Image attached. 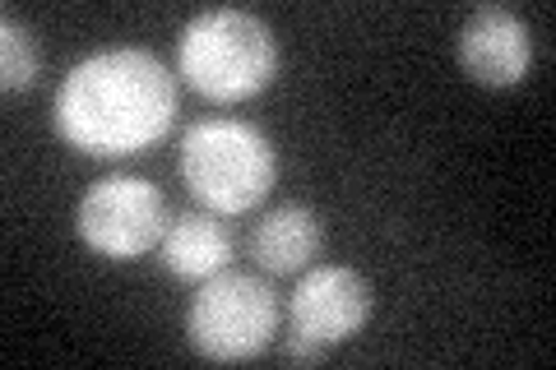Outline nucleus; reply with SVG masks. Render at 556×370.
I'll use <instances>...</instances> for the list:
<instances>
[{"mask_svg": "<svg viewBox=\"0 0 556 370\" xmlns=\"http://www.w3.org/2000/svg\"><path fill=\"white\" fill-rule=\"evenodd\" d=\"M177 79L144 47H108L70 65L51 102V126L89 157H130L172 130Z\"/></svg>", "mask_w": 556, "mask_h": 370, "instance_id": "f257e3e1", "label": "nucleus"}, {"mask_svg": "<svg viewBox=\"0 0 556 370\" xmlns=\"http://www.w3.org/2000/svg\"><path fill=\"white\" fill-rule=\"evenodd\" d=\"M177 75L208 102H247L278 75V42L251 10H200L177 38Z\"/></svg>", "mask_w": 556, "mask_h": 370, "instance_id": "f03ea898", "label": "nucleus"}, {"mask_svg": "<svg viewBox=\"0 0 556 370\" xmlns=\"http://www.w3.org/2000/svg\"><path fill=\"white\" fill-rule=\"evenodd\" d=\"M181 181L208 214H251L278 181V153L251 120H195L181 135Z\"/></svg>", "mask_w": 556, "mask_h": 370, "instance_id": "7ed1b4c3", "label": "nucleus"}, {"mask_svg": "<svg viewBox=\"0 0 556 370\" xmlns=\"http://www.w3.org/2000/svg\"><path fill=\"white\" fill-rule=\"evenodd\" d=\"M186 333L204 361H251L278 339V296L265 278L223 269L200 283Z\"/></svg>", "mask_w": 556, "mask_h": 370, "instance_id": "20e7f679", "label": "nucleus"}, {"mask_svg": "<svg viewBox=\"0 0 556 370\" xmlns=\"http://www.w3.org/2000/svg\"><path fill=\"white\" fill-rule=\"evenodd\" d=\"M79 241L102 259H139L167 232V200L144 176H102L79 200Z\"/></svg>", "mask_w": 556, "mask_h": 370, "instance_id": "39448f33", "label": "nucleus"}, {"mask_svg": "<svg viewBox=\"0 0 556 370\" xmlns=\"http://www.w3.org/2000/svg\"><path fill=\"white\" fill-rule=\"evenodd\" d=\"M371 320V288L367 278L343 264H316L288 296V329L306 333L325 347L348 343Z\"/></svg>", "mask_w": 556, "mask_h": 370, "instance_id": "423d86ee", "label": "nucleus"}, {"mask_svg": "<svg viewBox=\"0 0 556 370\" xmlns=\"http://www.w3.org/2000/svg\"><path fill=\"white\" fill-rule=\"evenodd\" d=\"M459 65L482 88H515L533 65V33L510 5H478L459 28Z\"/></svg>", "mask_w": 556, "mask_h": 370, "instance_id": "0eeeda50", "label": "nucleus"}, {"mask_svg": "<svg viewBox=\"0 0 556 370\" xmlns=\"http://www.w3.org/2000/svg\"><path fill=\"white\" fill-rule=\"evenodd\" d=\"M320 241H325V227H320L316 208L278 204V208H269V214L255 222L251 259L265 273H278V278H283V273H302L306 264L320 255Z\"/></svg>", "mask_w": 556, "mask_h": 370, "instance_id": "6e6552de", "label": "nucleus"}, {"mask_svg": "<svg viewBox=\"0 0 556 370\" xmlns=\"http://www.w3.org/2000/svg\"><path fill=\"white\" fill-rule=\"evenodd\" d=\"M232 259V237L214 214H181L167 222L163 232V264L181 283H204L228 269Z\"/></svg>", "mask_w": 556, "mask_h": 370, "instance_id": "1a4fd4ad", "label": "nucleus"}, {"mask_svg": "<svg viewBox=\"0 0 556 370\" xmlns=\"http://www.w3.org/2000/svg\"><path fill=\"white\" fill-rule=\"evenodd\" d=\"M38 42H33V33L14 20V14H5L0 20V84L10 88H28L33 79H38Z\"/></svg>", "mask_w": 556, "mask_h": 370, "instance_id": "9d476101", "label": "nucleus"}, {"mask_svg": "<svg viewBox=\"0 0 556 370\" xmlns=\"http://www.w3.org/2000/svg\"><path fill=\"white\" fill-rule=\"evenodd\" d=\"M283 352H288L292 361H325V357H329V347H325V343L306 339V333H298V329H288V333H283Z\"/></svg>", "mask_w": 556, "mask_h": 370, "instance_id": "9b49d317", "label": "nucleus"}]
</instances>
